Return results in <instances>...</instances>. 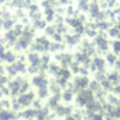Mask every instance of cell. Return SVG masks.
<instances>
[{"mask_svg": "<svg viewBox=\"0 0 120 120\" xmlns=\"http://www.w3.org/2000/svg\"><path fill=\"white\" fill-rule=\"evenodd\" d=\"M3 60H6V61H8V63H13V61H14V55H13L11 52H6Z\"/></svg>", "mask_w": 120, "mask_h": 120, "instance_id": "7", "label": "cell"}, {"mask_svg": "<svg viewBox=\"0 0 120 120\" xmlns=\"http://www.w3.org/2000/svg\"><path fill=\"white\" fill-rule=\"evenodd\" d=\"M1 1H3V0H0V3H1Z\"/></svg>", "mask_w": 120, "mask_h": 120, "instance_id": "12", "label": "cell"}, {"mask_svg": "<svg viewBox=\"0 0 120 120\" xmlns=\"http://www.w3.org/2000/svg\"><path fill=\"white\" fill-rule=\"evenodd\" d=\"M91 92H88V91H81L80 92V95H78V98H77V101L81 103V105H87V103H90L91 101Z\"/></svg>", "mask_w": 120, "mask_h": 120, "instance_id": "2", "label": "cell"}, {"mask_svg": "<svg viewBox=\"0 0 120 120\" xmlns=\"http://www.w3.org/2000/svg\"><path fill=\"white\" fill-rule=\"evenodd\" d=\"M7 71H8V74H10V75H15V74H17V70L14 68V66L7 67Z\"/></svg>", "mask_w": 120, "mask_h": 120, "instance_id": "8", "label": "cell"}, {"mask_svg": "<svg viewBox=\"0 0 120 120\" xmlns=\"http://www.w3.org/2000/svg\"><path fill=\"white\" fill-rule=\"evenodd\" d=\"M94 120H102V117H101V116H95V117H94Z\"/></svg>", "mask_w": 120, "mask_h": 120, "instance_id": "10", "label": "cell"}, {"mask_svg": "<svg viewBox=\"0 0 120 120\" xmlns=\"http://www.w3.org/2000/svg\"><path fill=\"white\" fill-rule=\"evenodd\" d=\"M64 99H71V92H67V94H64Z\"/></svg>", "mask_w": 120, "mask_h": 120, "instance_id": "9", "label": "cell"}, {"mask_svg": "<svg viewBox=\"0 0 120 120\" xmlns=\"http://www.w3.org/2000/svg\"><path fill=\"white\" fill-rule=\"evenodd\" d=\"M22 117H25L27 120L32 119L34 116H36V110H32V109H27L25 112H22V115H21Z\"/></svg>", "mask_w": 120, "mask_h": 120, "instance_id": "5", "label": "cell"}, {"mask_svg": "<svg viewBox=\"0 0 120 120\" xmlns=\"http://www.w3.org/2000/svg\"><path fill=\"white\" fill-rule=\"evenodd\" d=\"M87 84H88V81H87L85 78H78V80L75 81V87H78L80 90H84V88L87 87Z\"/></svg>", "mask_w": 120, "mask_h": 120, "instance_id": "6", "label": "cell"}, {"mask_svg": "<svg viewBox=\"0 0 120 120\" xmlns=\"http://www.w3.org/2000/svg\"><path fill=\"white\" fill-rule=\"evenodd\" d=\"M14 115L8 110V109H1L0 110V120H13Z\"/></svg>", "mask_w": 120, "mask_h": 120, "instance_id": "4", "label": "cell"}, {"mask_svg": "<svg viewBox=\"0 0 120 120\" xmlns=\"http://www.w3.org/2000/svg\"><path fill=\"white\" fill-rule=\"evenodd\" d=\"M1 109H3V108H1V103H0V110H1Z\"/></svg>", "mask_w": 120, "mask_h": 120, "instance_id": "11", "label": "cell"}, {"mask_svg": "<svg viewBox=\"0 0 120 120\" xmlns=\"http://www.w3.org/2000/svg\"><path fill=\"white\" fill-rule=\"evenodd\" d=\"M34 98H35V95L32 92H25V94H21L17 98V102L20 103L21 108H25V106H30L31 103L34 102Z\"/></svg>", "mask_w": 120, "mask_h": 120, "instance_id": "1", "label": "cell"}, {"mask_svg": "<svg viewBox=\"0 0 120 120\" xmlns=\"http://www.w3.org/2000/svg\"><path fill=\"white\" fill-rule=\"evenodd\" d=\"M32 84L36 87V88H46V80L42 77V75H38V77H34L32 80Z\"/></svg>", "mask_w": 120, "mask_h": 120, "instance_id": "3", "label": "cell"}]
</instances>
